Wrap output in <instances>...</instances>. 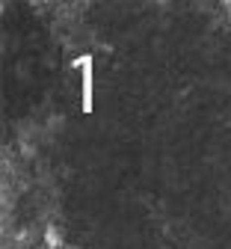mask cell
<instances>
[{"instance_id":"6da1fadb","label":"cell","mask_w":231,"mask_h":249,"mask_svg":"<svg viewBox=\"0 0 231 249\" xmlns=\"http://www.w3.org/2000/svg\"><path fill=\"white\" fill-rule=\"evenodd\" d=\"M71 69L83 71V110L92 113V56H77L71 62Z\"/></svg>"},{"instance_id":"7a4b0ae2","label":"cell","mask_w":231,"mask_h":249,"mask_svg":"<svg viewBox=\"0 0 231 249\" xmlns=\"http://www.w3.org/2000/svg\"><path fill=\"white\" fill-rule=\"evenodd\" d=\"M45 243H48V249H65L62 231H59L56 226H48V231H45Z\"/></svg>"}]
</instances>
